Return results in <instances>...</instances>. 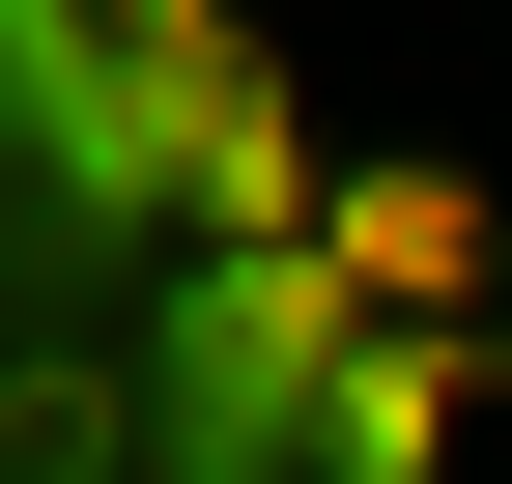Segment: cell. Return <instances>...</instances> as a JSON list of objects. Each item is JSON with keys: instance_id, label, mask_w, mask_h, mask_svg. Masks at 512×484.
Here are the masks:
<instances>
[{"instance_id": "5", "label": "cell", "mask_w": 512, "mask_h": 484, "mask_svg": "<svg viewBox=\"0 0 512 484\" xmlns=\"http://www.w3.org/2000/svg\"><path fill=\"white\" fill-rule=\"evenodd\" d=\"M0 484H143V371H114V314H0Z\"/></svg>"}, {"instance_id": "1", "label": "cell", "mask_w": 512, "mask_h": 484, "mask_svg": "<svg viewBox=\"0 0 512 484\" xmlns=\"http://www.w3.org/2000/svg\"><path fill=\"white\" fill-rule=\"evenodd\" d=\"M313 114L256 0H86V143H57V228H285Z\"/></svg>"}, {"instance_id": "3", "label": "cell", "mask_w": 512, "mask_h": 484, "mask_svg": "<svg viewBox=\"0 0 512 484\" xmlns=\"http://www.w3.org/2000/svg\"><path fill=\"white\" fill-rule=\"evenodd\" d=\"M456 428H484V342L456 314H342L313 399H285V484H456Z\"/></svg>"}, {"instance_id": "6", "label": "cell", "mask_w": 512, "mask_h": 484, "mask_svg": "<svg viewBox=\"0 0 512 484\" xmlns=\"http://www.w3.org/2000/svg\"><path fill=\"white\" fill-rule=\"evenodd\" d=\"M57 143H86V0H0V171L57 200Z\"/></svg>"}, {"instance_id": "2", "label": "cell", "mask_w": 512, "mask_h": 484, "mask_svg": "<svg viewBox=\"0 0 512 484\" xmlns=\"http://www.w3.org/2000/svg\"><path fill=\"white\" fill-rule=\"evenodd\" d=\"M313 342H342L313 228H143V314H114V371H143V484H285Z\"/></svg>"}, {"instance_id": "4", "label": "cell", "mask_w": 512, "mask_h": 484, "mask_svg": "<svg viewBox=\"0 0 512 484\" xmlns=\"http://www.w3.org/2000/svg\"><path fill=\"white\" fill-rule=\"evenodd\" d=\"M313 285L342 314H484V171H427V143H370V171H313Z\"/></svg>"}]
</instances>
